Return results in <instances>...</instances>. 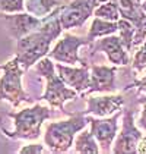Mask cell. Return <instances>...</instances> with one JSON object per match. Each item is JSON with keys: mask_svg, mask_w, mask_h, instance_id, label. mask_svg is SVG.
Returning <instances> with one entry per match:
<instances>
[{"mask_svg": "<svg viewBox=\"0 0 146 154\" xmlns=\"http://www.w3.org/2000/svg\"><path fill=\"white\" fill-rule=\"evenodd\" d=\"M60 9H54L53 12L42 18V25L28 35L22 37L16 43V57L21 62L24 71H28L38 60L45 57L50 53L51 43L59 38L63 31L60 24Z\"/></svg>", "mask_w": 146, "mask_h": 154, "instance_id": "cell-1", "label": "cell"}, {"mask_svg": "<svg viewBox=\"0 0 146 154\" xmlns=\"http://www.w3.org/2000/svg\"><path fill=\"white\" fill-rule=\"evenodd\" d=\"M1 19L4 21V25L9 31V34L19 40L22 37L28 35L31 32L36 31L41 25H42V19L36 18L31 13H4L1 12Z\"/></svg>", "mask_w": 146, "mask_h": 154, "instance_id": "cell-11", "label": "cell"}, {"mask_svg": "<svg viewBox=\"0 0 146 154\" xmlns=\"http://www.w3.org/2000/svg\"><path fill=\"white\" fill-rule=\"evenodd\" d=\"M85 115H94L97 118H108L124 106L123 95H102V97H88L86 98Z\"/></svg>", "mask_w": 146, "mask_h": 154, "instance_id": "cell-14", "label": "cell"}, {"mask_svg": "<svg viewBox=\"0 0 146 154\" xmlns=\"http://www.w3.org/2000/svg\"><path fill=\"white\" fill-rule=\"evenodd\" d=\"M21 154H38V153H45L44 147L39 144H31V145H25L21 148Z\"/></svg>", "mask_w": 146, "mask_h": 154, "instance_id": "cell-24", "label": "cell"}, {"mask_svg": "<svg viewBox=\"0 0 146 154\" xmlns=\"http://www.w3.org/2000/svg\"><path fill=\"white\" fill-rule=\"evenodd\" d=\"M98 6L97 0H73L69 5H61L60 24L63 29L79 28L92 16Z\"/></svg>", "mask_w": 146, "mask_h": 154, "instance_id": "cell-7", "label": "cell"}, {"mask_svg": "<svg viewBox=\"0 0 146 154\" xmlns=\"http://www.w3.org/2000/svg\"><path fill=\"white\" fill-rule=\"evenodd\" d=\"M89 123V118L83 112L74 113L67 120L51 122L44 135V141L54 153H66L73 144L74 135L85 129Z\"/></svg>", "mask_w": 146, "mask_h": 154, "instance_id": "cell-2", "label": "cell"}, {"mask_svg": "<svg viewBox=\"0 0 146 154\" xmlns=\"http://www.w3.org/2000/svg\"><path fill=\"white\" fill-rule=\"evenodd\" d=\"M132 66H133L134 71H137V72L146 69V41L142 43V47L136 51L133 62H132Z\"/></svg>", "mask_w": 146, "mask_h": 154, "instance_id": "cell-22", "label": "cell"}, {"mask_svg": "<svg viewBox=\"0 0 146 154\" xmlns=\"http://www.w3.org/2000/svg\"><path fill=\"white\" fill-rule=\"evenodd\" d=\"M118 31H120V37H121L126 48L129 51H132L133 50V38H134L133 24L130 21L124 19V18H120V21H118Z\"/></svg>", "mask_w": 146, "mask_h": 154, "instance_id": "cell-20", "label": "cell"}, {"mask_svg": "<svg viewBox=\"0 0 146 154\" xmlns=\"http://www.w3.org/2000/svg\"><path fill=\"white\" fill-rule=\"evenodd\" d=\"M56 71L59 73L61 79L67 84L69 87H72L73 90H76L77 93H85L89 88L91 82V72L89 66H82V68H70V66H64L61 63L56 65Z\"/></svg>", "mask_w": 146, "mask_h": 154, "instance_id": "cell-15", "label": "cell"}, {"mask_svg": "<svg viewBox=\"0 0 146 154\" xmlns=\"http://www.w3.org/2000/svg\"><path fill=\"white\" fill-rule=\"evenodd\" d=\"M115 68L104 65H91V82L83 93L88 97L92 93H114L115 91Z\"/></svg>", "mask_w": 146, "mask_h": 154, "instance_id": "cell-13", "label": "cell"}, {"mask_svg": "<svg viewBox=\"0 0 146 154\" xmlns=\"http://www.w3.org/2000/svg\"><path fill=\"white\" fill-rule=\"evenodd\" d=\"M130 87H136L139 91H143V93H146V73L140 78V79H136V81H133V84H130L127 88H130Z\"/></svg>", "mask_w": 146, "mask_h": 154, "instance_id": "cell-25", "label": "cell"}, {"mask_svg": "<svg viewBox=\"0 0 146 154\" xmlns=\"http://www.w3.org/2000/svg\"><path fill=\"white\" fill-rule=\"evenodd\" d=\"M118 31V21L114 22V21H107V19H102V18H95L92 21V25L89 28V32H88V40L92 43L94 40H97L99 37H107L111 35L114 32Z\"/></svg>", "mask_w": 146, "mask_h": 154, "instance_id": "cell-16", "label": "cell"}, {"mask_svg": "<svg viewBox=\"0 0 146 154\" xmlns=\"http://www.w3.org/2000/svg\"><path fill=\"white\" fill-rule=\"evenodd\" d=\"M140 128L134 125V113L132 109H126L123 113V126L115 140L114 154H134L137 153V144L142 140Z\"/></svg>", "mask_w": 146, "mask_h": 154, "instance_id": "cell-6", "label": "cell"}, {"mask_svg": "<svg viewBox=\"0 0 146 154\" xmlns=\"http://www.w3.org/2000/svg\"><path fill=\"white\" fill-rule=\"evenodd\" d=\"M123 115V110L115 112L108 118H89L91 123V132L97 138L98 144L101 145L102 153H110L111 151V144L114 141L117 131H118V119Z\"/></svg>", "mask_w": 146, "mask_h": 154, "instance_id": "cell-10", "label": "cell"}, {"mask_svg": "<svg viewBox=\"0 0 146 154\" xmlns=\"http://www.w3.org/2000/svg\"><path fill=\"white\" fill-rule=\"evenodd\" d=\"M7 115L15 120V131H3L6 137L12 140H36L41 135L42 123L51 116V112L48 107L35 104L29 109H24L21 112Z\"/></svg>", "mask_w": 146, "mask_h": 154, "instance_id": "cell-4", "label": "cell"}, {"mask_svg": "<svg viewBox=\"0 0 146 154\" xmlns=\"http://www.w3.org/2000/svg\"><path fill=\"white\" fill-rule=\"evenodd\" d=\"M97 142V138L91 131H82L74 140V151L80 154H98L101 150Z\"/></svg>", "mask_w": 146, "mask_h": 154, "instance_id": "cell-18", "label": "cell"}, {"mask_svg": "<svg viewBox=\"0 0 146 154\" xmlns=\"http://www.w3.org/2000/svg\"><path fill=\"white\" fill-rule=\"evenodd\" d=\"M98 5H101V3H104V2H108V0H97Z\"/></svg>", "mask_w": 146, "mask_h": 154, "instance_id": "cell-27", "label": "cell"}, {"mask_svg": "<svg viewBox=\"0 0 146 154\" xmlns=\"http://www.w3.org/2000/svg\"><path fill=\"white\" fill-rule=\"evenodd\" d=\"M59 6L60 3L57 0H25L26 11L36 18H45Z\"/></svg>", "mask_w": 146, "mask_h": 154, "instance_id": "cell-17", "label": "cell"}, {"mask_svg": "<svg viewBox=\"0 0 146 154\" xmlns=\"http://www.w3.org/2000/svg\"><path fill=\"white\" fill-rule=\"evenodd\" d=\"M94 15L98 16V18L107 19V21H114V22L120 21V18H121L118 5H117L115 0H108V2H104V3L98 5Z\"/></svg>", "mask_w": 146, "mask_h": 154, "instance_id": "cell-19", "label": "cell"}, {"mask_svg": "<svg viewBox=\"0 0 146 154\" xmlns=\"http://www.w3.org/2000/svg\"><path fill=\"white\" fill-rule=\"evenodd\" d=\"M121 18L130 21L134 26L133 48L139 47L146 40V12L142 8V0H115Z\"/></svg>", "mask_w": 146, "mask_h": 154, "instance_id": "cell-8", "label": "cell"}, {"mask_svg": "<svg viewBox=\"0 0 146 154\" xmlns=\"http://www.w3.org/2000/svg\"><path fill=\"white\" fill-rule=\"evenodd\" d=\"M137 153L146 154V137H142V140L137 144Z\"/></svg>", "mask_w": 146, "mask_h": 154, "instance_id": "cell-26", "label": "cell"}, {"mask_svg": "<svg viewBox=\"0 0 146 154\" xmlns=\"http://www.w3.org/2000/svg\"><path fill=\"white\" fill-rule=\"evenodd\" d=\"M25 0H0V11L4 13L24 12Z\"/></svg>", "mask_w": 146, "mask_h": 154, "instance_id": "cell-21", "label": "cell"}, {"mask_svg": "<svg viewBox=\"0 0 146 154\" xmlns=\"http://www.w3.org/2000/svg\"><path fill=\"white\" fill-rule=\"evenodd\" d=\"M3 75L0 78V100L9 101L13 107H18L24 101H32L29 95L22 88V75L24 68L21 62L15 56V59L9 60L4 65H0Z\"/></svg>", "mask_w": 146, "mask_h": 154, "instance_id": "cell-5", "label": "cell"}, {"mask_svg": "<svg viewBox=\"0 0 146 154\" xmlns=\"http://www.w3.org/2000/svg\"><path fill=\"white\" fill-rule=\"evenodd\" d=\"M95 51L105 53L108 60L115 66H126L130 62L129 50L126 48L120 35L117 37L111 34V35L104 37L102 40H98L97 43L91 46V53H95Z\"/></svg>", "mask_w": 146, "mask_h": 154, "instance_id": "cell-12", "label": "cell"}, {"mask_svg": "<svg viewBox=\"0 0 146 154\" xmlns=\"http://www.w3.org/2000/svg\"><path fill=\"white\" fill-rule=\"evenodd\" d=\"M35 69L47 81L45 91L39 100H45L50 103V106L57 107L63 112H66L64 103L72 100V98H76L77 91L73 88H69L67 84L59 76V73H56L57 72L56 65L51 62V57H42L41 60H38L35 65Z\"/></svg>", "mask_w": 146, "mask_h": 154, "instance_id": "cell-3", "label": "cell"}, {"mask_svg": "<svg viewBox=\"0 0 146 154\" xmlns=\"http://www.w3.org/2000/svg\"><path fill=\"white\" fill-rule=\"evenodd\" d=\"M91 44V41L86 38L72 35V34H64L63 40H60L56 47L48 53V57L57 60L60 63H67V65H76L80 63L82 66H86V62L79 57V47Z\"/></svg>", "mask_w": 146, "mask_h": 154, "instance_id": "cell-9", "label": "cell"}, {"mask_svg": "<svg viewBox=\"0 0 146 154\" xmlns=\"http://www.w3.org/2000/svg\"><path fill=\"white\" fill-rule=\"evenodd\" d=\"M139 103L142 104V113H140V118L137 120V126L146 132V95L139 98Z\"/></svg>", "mask_w": 146, "mask_h": 154, "instance_id": "cell-23", "label": "cell"}]
</instances>
